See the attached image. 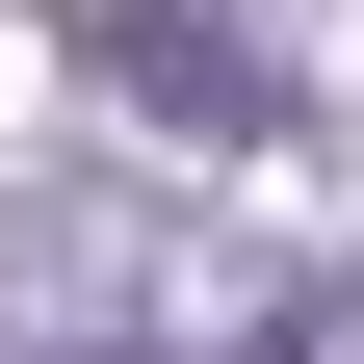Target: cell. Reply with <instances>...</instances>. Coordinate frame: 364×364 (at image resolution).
Segmentation results:
<instances>
[]
</instances>
